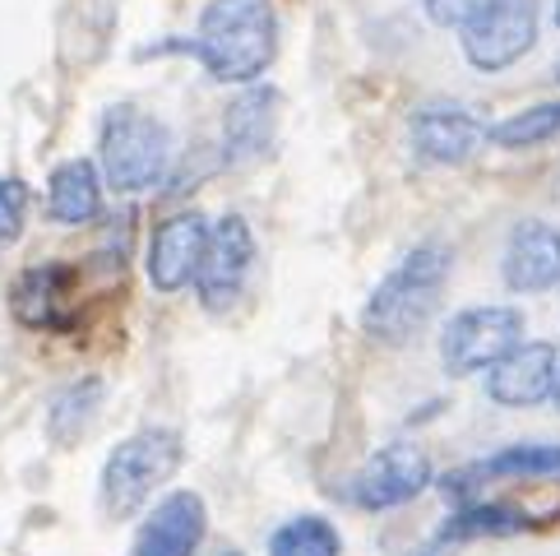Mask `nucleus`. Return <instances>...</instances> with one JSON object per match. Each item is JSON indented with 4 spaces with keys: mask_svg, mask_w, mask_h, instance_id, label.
Listing matches in <instances>:
<instances>
[{
    "mask_svg": "<svg viewBox=\"0 0 560 556\" xmlns=\"http://www.w3.org/2000/svg\"><path fill=\"white\" fill-rule=\"evenodd\" d=\"M186 51L218 84H259L278 56L273 0H209Z\"/></svg>",
    "mask_w": 560,
    "mask_h": 556,
    "instance_id": "nucleus-1",
    "label": "nucleus"
},
{
    "mask_svg": "<svg viewBox=\"0 0 560 556\" xmlns=\"http://www.w3.org/2000/svg\"><path fill=\"white\" fill-rule=\"evenodd\" d=\"M454 255L440 242L412 246L385 278L375 283V292L362 306V329L380 344H408L427 329V321L440 306V292L450 283Z\"/></svg>",
    "mask_w": 560,
    "mask_h": 556,
    "instance_id": "nucleus-2",
    "label": "nucleus"
},
{
    "mask_svg": "<svg viewBox=\"0 0 560 556\" xmlns=\"http://www.w3.org/2000/svg\"><path fill=\"white\" fill-rule=\"evenodd\" d=\"M182 460H186V445H182V431L172 427H144L126 436L107 454L103 478H97V501H103L107 520H135L153 501V491L172 483Z\"/></svg>",
    "mask_w": 560,
    "mask_h": 556,
    "instance_id": "nucleus-3",
    "label": "nucleus"
},
{
    "mask_svg": "<svg viewBox=\"0 0 560 556\" xmlns=\"http://www.w3.org/2000/svg\"><path fill=\"white\" fill-rule=\"evenodd\" d=\"M97 167H103L107 186L121 195H144L163 186L172 167V130L158 121L153 112L139 107H112L97 130Z\"/></svg>",
    "mask_w": 560,
    "mask_h": 556,
    "instance_id": "nucleus-4",
    "label": "nucleus"
},
{
    "mask_svg": "<svg viewBox=\"0 0 560 556\" xmlns=\"http://www.w3.org/2000/svg\"><path fill=\"white\" fill-rule=\"evenodd\" d=\"M528 334L524 311L510 302H491V306H464L450 315V325L440 329V362L450 375H477L491 371L500 357H510Z\"/></svg>",
    "mask_w": 560,
    "mask_h": 556,
    "instance_id": "nucleus-5",
    "label": "nucleus"
},
{
    "mask_svg": "<svg viewBox=\"0 0 560 556\" xmlns=\"http://www.w3.org/2000/svg\"><path fill=\"white\" fill-rule=\"evenodd\" d=\"M537 33H542L537 0H500L482 19H472L458 43H464V61L472 70L500 74V70L518 66L537 47Z\"/></svg>",
    "mask_w": 560,
    "mask_h": 556,
    "instance_id": "nucleus-6",
    "label": "nucleus"
},
{
    "mask_svg": "<svg viewBox=\"0 0 560 556\" xmlns=\"http://www.w3.org/2000/svg\"><path fill=\"white\" fill-rule=\"evenodd\" d=\"M250 269H255V232L242 213H228L209 228V242H205V260L195 269V292L205 311L223 315L236 306V297L246 292L250 283Z\"/></svg>",
    "mask_w": 560,
    "mask_h": 556,
    "instance_id": "nucleus-7",
    "label": "nucleus"
},
{
    "mask_svg": "<svg viewBox=\"0 0 560 556\" xmlns=\"http://www.w3.org/2000/svg\"><path fill=\"white\" fill-rule=\"evenodd\" d=\"M412 153L435 167H458L487 149L491 126L464 103H422L408 116Z\"/></svg>",
    "mask_w": 560,
    "mask_h": 556,
    "instance_id": "nucleus-8",
    "label": "nucleus"
},
{
    "mask_svg": "<svg viewBox=\"0 0 560 556\" xmlns=\"http://www.w3.org/2000/svg\"><path fill=\"white\" fill-rule=\"evenodd\" d=\"M427 487H431L427 450L412 445V441H389V445H380L362 468H357L352 501L362 510H398V506L417 501Z\"/></svg>",
    "mask_w": 560,
    "mask_h": 556,
    "instance_id": "nucleus-9",
    "label": "nucleus"
},
{
    "mask_svg": "<svg viewBox=\"0 0 560 556\" xmlns=\"http://www.w3.org/2000/svg\"><path fill=\"white\" fill-rule=\"evenodd\" d=\"M556 381H560V348L547 339H524L487 371V399L495 408H537L556 394Z\"/></svg>",
    "mask_w": 560,
    "mask_h": 556,
    "instance_id": "nucleus-10",
    "label": "nucleus"
},
{
    "mask_svg": "<svg viewBox=\"0 0 560 556\" xmlns=\"http://www.w3.org/2000/svg\"><path fill=\"white\" fill-rule=\"evenodd\" d=\"M209 218L199 209L172 213L153 228L149 251H144V274L158 292H182L186 283H195V269L205 260V242H209Z\"/></svg>",
    "mask_w": 560,
    "mask_h": 556,
    "instance_id": "nucleus-11",
    "label": "nucleus"
},
{
    "mask_svg": "<svg viewBox=\"0 0 560 556\" xmlns=\"http://www.w3.org/2000/svg\"><path fill=\"white\" fill-rule=\"evenodd\" d=\"M209 533V510L199 491H167L163 501L149 510V520L139 524L130 556H195L205 547Z\"/></svg>",
    "mask_w": 560,
    "mask_h": 556,
    "instance_id": "nucleus-12",
    "label": "nucleus"
},
{
    "mask_svg": "<svg viewBox=\"0 0 560 556\" xmlns=\"http://www.w3.org/2000/svg\"><path fill=\"white\" fill-rule=\"evenodd\" d=\"M500 278L518 297L556 292L560 288V228L542 223V218L514 223L505 242V260H500Z\"/></svg>",
    "mask_w": 560,
    "mask_h": 556,
    "instance_id": "nucleus-13",
    "label": "nucleus"
},
{
    "mask_svg": "<svg viewBox=\"0 0 560 556\" xmlns=\"http://www.w3.org/2000/svg\"><path fill=\"white\" fill-rule=\"evenodd\" d=\"M278 97L273 84H246L223 112V158L232 167H250L273 149L278 135Z\"/></svg>",
    "mask_w": 560,
    "mask_h": 556,
    "instance_id": "nucleus-14",
    "label": "nucleus"
},
{
    "mask_svg": "<svg viewBox=\"0 0 560 556\" xmlns=\"http://www.w3.org/2000/svg\"><path fill=\"white\" fill-rule=\"evenodd\" d=\"M103 186L107 176L93 158H66L47 176V213L61 228H84L103 218Z\"/></svg>",
    "mask_w": 560,
    "mask_h": 556,
    "instance_id": "nucleus-15",
    "label": "nucleus"
},
{
    "mask_svg": "<svg viewBox=\"0 0 560 556\" xmlns=\"http://www.w3.org/2000/svg\"><path fill=\"white\" fill-rule=\"evenodd\" d=\"M70 265H33L19 274L10 306L28 329H70Z\"/></svg>",
    "mask_w": 560,
    "mask_h": 556,
    "instance_id": "nucleus-16",
    "label": "nucleus"
},
{
    "mask_svg": "<svg viewBox=\"0 0 560 556\" xmlns=\"http://www.w3.org/2000/svg\"><path fill=\"white\" fill-rule=\"evenodd\" d=\"M103 404H107V385L97 381V375H79V381H70L66 390H56V399L47 408L51 445L70 450L74 441H84L97 422V413H103Z\"/></svg>",
    "mask_w": 560,
    "mask_h": 556,
    "instance_id": "nucleus-17",
    "label": "nucleus"
},
{
    "mask_svg": "<svg viewBox=\"0 0 560 556\" xmlns=\"http://www.w3.org/2000/svg\"><path fill=\"white\" fill-rule=\"evenodd\" d=\"M528 520L518 514L514 506H500V501H464L458 506L445 529H440V538L450 543H464V538H510V533H524Z\"/></svg>",
    "mask_w": 560,
    "mask_h": 556,
    "instance_id": "nucleus-18",
    "label": "nucleus"
},
{
    "mask_svg": "<svg viewBox=\"0 0 560 556\" xmlns=\"http://www.w3.org/2000/svg\"><path fill=\"white\" fill-rule=\"evenodd\" d=\"M269 556H343V533L325 514H292L269 533Z\"/></svg>",
    "mask_w": 560,
    "mask_h": 556,
    "instance_id": "nucleus-19",
    "label": "nucleus"
},
{
    "mask_svg": "<svg viewBox=\"0 0 560 556\" xmlns=\"http://www.w3.org/2000/svg\"><path fill=\"white\" fill-rule=\"evenodd\" d=\"M477 468H482V478H528V483L560 478V445H547V441L505 445V450H495L491 460H482Z\"/></svg>",
    "mask_w": 560,
    "mask_h": 556,
    "instance_id": "nucleus-20",
    "label": "nucleus"
},
{
    "mask_svg": "<svg viewBox=\"0 0 560 556\" xmlns=\"http://www.w3.org/2000/svg\"><path fill=\"white\" fill-rule=\"evenodd\" d=\"M556 135H560V103H537V107H524V112L505 116V121H495L491 126V144L524 153V149L547 144V139H556Z\"/></svg>",
    "mask_w": 560,
    "mask_h": 556,
    "instance_id": "nucleus-21",
    "label": "nucleus"
},
{
    "mask_svg": "<svg viewBox=\"0 0 560 556\" xmlns=\"http://www.w3.org/2000/svg\"><path fill=\"white\" fill-rule=\"evenodd\" d=\"M28 213V186L19 176H0V251L19 242Z\"/></svg>",
    "mask_w": 560,
    "mask_h": 556,
    "instance_id": "nucleus-22",
    "label": "nucleus"
},
{
    "mask_svg": "<svg viewBox=\"0 0 560 556\" xmlns=\"http://www.w3.org/2000/svg\"><path fill=\"white\" fill-rule=\"evenodd\" d=\"M491 5H500V0H427V19L435 28H458L464 33L472 19H482Z\"/></svg>",
    "mask_w": 560,
    "mask_h": 556,
    "instance_id": "nucleus-23",
    "label": "nucleus"
},
{
    "mask_svg": "<svg viewBox=\"0 0 560 556\" xmlns=\"http://www.w3.org/2000/svg\"><path fill=\"white\" fill-rule=\"evenodd\" d=\"M408 556H454V543H450V538H440V533H435L431 543H422V547L408 552Z\"/></svg>",
    "mask_w": 560,
    "mask_h": 556,
    "instance_id": "nucleus-24",
    "label": "nucleus"
},
{
    "mask_svg": "<svg viewBox=\"0 0 560 556\" xmlns=\"http://www.w3.org/2000/svg\"><path fill=\"white\" fill-rule=\"evenodd\" d=\"M209 556H246L242 547H218V552H209Z\"/></svg>",
    "mask_w": 560,
    "mask_h": 556,
    "instance_id": "nucleus-25",
    "label": "nucleus"
},
{
    "mask_svg": "<svg viewBox=\"0 0 560 556\" xmlns=\"http://www.w3.org/2000/svg\"><path fill=\"white\" fill-rule=\"evenodd\" d=\"M551 404H556V408H560V381H556V394H551Z\"/></svg>",
    "mask_w": 560,
    "mask_h": 556,
    "instance_id": "nucleus-26",
    "label": "nucleus"
},
{
    "mask_svg": "<svg viewBox=\"0 0 560 556\" xmlns=\"http://www.w3.org/2000/svg\"><path fill=\"white\" fill-rule=\"evenodd\" d=\"M556 28H560V0H556Z\"/></svg>",
    "mask_w": 560,
    "mask_h": 556,
    "instance_id": "nucleus-27",
    "label": "nucleus"
},
{
    "mask_svg": "<svg viewBox=\"0 0 560 556\" xmlns=\"http://www.w3.org/2000/svg\"><path fill=\"white\" fill-rule=\"evenodd\" d=\"M556 84H560V66H556Z\"/></svg>",
    "mask_w": 560,
    "mask_h": 556,
    "instance_id": "nucleus-28",
    "label": "nucleus"
}]
</instances>
